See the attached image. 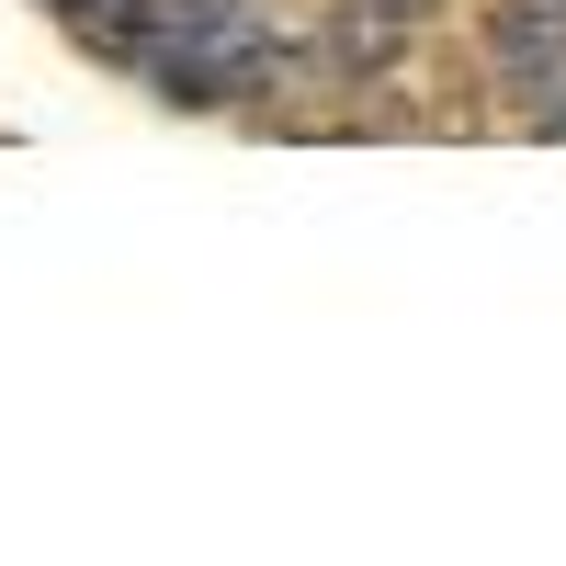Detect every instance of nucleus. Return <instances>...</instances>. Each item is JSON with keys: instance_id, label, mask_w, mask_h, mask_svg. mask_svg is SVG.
Returning a JSON list of instances; mask_svg holds the SVG:
<instances>
[{"instance_id": "1", "label": "nucleus", "mask_w": 566, "mask_h": 566, "mask_svg": "<svg viewBox=\"0 0 566 566\" xmlns=\"http://www.w3.org/2000/svg\"><path fill=\"white\" fill-rule=\"evenodd\" d=\"M476 57H488V91L522 125H544L566 103V0H488L476 12Z\"/></svg>"}, {"instance_id": "2", "label": "nucleus", "mask_w": 566, "mask_h": 566, "mask_svg": "<svg viewBox=\"0 0 566 566\" xmlns=\"http://www.w3.org/2000/svg\"><path fill=\"white\" fill-rule=\"evenodd\" d=\"M352 12L397 23V34H442V23H453V0H352Z\"/></svg>"}]
</instances>
